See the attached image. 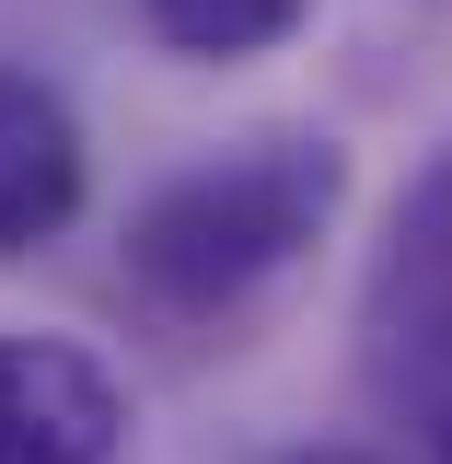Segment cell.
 Wrapping results in <instances>:
<instances>
[{"label": "cell", "mask_w": 452, "mask_h": 464, "mask_svg": "<svg viewBox=\"0 0 452 464\" xmlns=\"http://www.w3.org/2000/svg\"><path fill=\"white\" fill-rule=\"evenodd\" d=\"M348 163L337 140H244L221 163L151 186V209L128 221V302L151 325H221L279 279L313 232L337 221Z\"/></svg>", "instance_id": "cell-1"}, {"label": "cell", "mask_w": 452, "mask_h": 464, "mask_svg": "<svg viewBox=\"0 0 452 464\" xmlns=\"http://www.w3.org/2000/svg\"><path fill=\"white\" fill-rule=\"evenodd\" d=\"M290 464H371V453H290Z\"/></svg>", "instance_id": "cell-6"}, {"label": "cell", "mask_w": 452, "mask_h": 464, "mask_svg": "<svg viewBox=\"0 0 452 464\" xmlns=\"http://www.w3.org/2000/svg\"><path fill=\"white\" fill-rule=\"evenodd\" d=\"M371 383L406 418V441L452 464V151L406 186L371 256Z\"/></svg>", "instance_id": "cell-2"}, {"label": "cell", "mask_w": 452, "mask_h": 464, "mask_svg": "<svg viewBox=\"0 0 452 464\" xmlns=\"http://www.w3.org/2000/svg\"><path fill=\"white\" fill-rule=\"evenodd\" d=\"M116 406L105 360L70 337H0V464H116Z\"/></svg>", "instance_id": "cell-3"}, {"label": "cell", "mask_w": 452, "mask_h": 464, "mask_svg": "<svg viewBox=\"0 0 452 464\" xmlns=\"http://www.w3.org/2000/svg\"><path fill=\"white\" fill-rule=\"evenodd\" d=\"M82 209V128L35 70H0V256L70 232Z\"/></svg>", "instance_id": "cell-4"}, {"label": "cell", "mask_w": 452, "mask_h": 464, "mask_svg": "<svg viewBox=\"0 0 452 464\" xmlns=\"http://www.w3.org/2000/svg\"><path fill=\"white\" fill-rule=\"evenodd\" d=\"M139 12L186 58H255V47H279V35H302L313 0H139Z\"/></svg>", "instance_id": "cell-5"}]
</instances>
